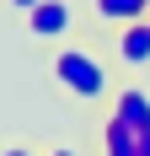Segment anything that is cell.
Instances as JSON below:
<instances>
[{"label":"cell","instance_id":"7","mask_svg":"<svg viewBox=\"0 0 150 156\" xmlns=\"http://www.w3.org/2000/svg\"><path fill=\"white\" fill-rule=\"evenodd\" d=\"M5 5H11V11H22V16H27V11H38L43 0H5Z\"/></svg>","mask_w":150,"mask_h":156},{"label":"cell","instance_id":"11","mask_svg":"<svg viewBox=\"0 0 150 156\" xmlns=\"http://www.w3.org/2000/svg\"><path fill=\"white\" fill-rule=\"evenodd\" d=\"M145 22H150V11H145Z\"/></svg>","mask_w":150,"mask_h":156},{"label":"cell","instance_id":"1","mask_svg":"<svg viewBox=\"0 0 150 156\" xmlns=\"http://www.w3.org/2000/svg\"><path fill=\"white\" fill-rule=\"evenodd\" d=\"M54 81H59L70 97H80V102L107 97V65L97 59L91 48H80V43H64L59 54H54Z\"/></svg>","mask_w":150,"mask_h":156},{"label":"cell","instance_id":"10","mask_svg":"<svg viewBox=\"0 0 150 156\" xmlns=\"http://www.w3.org/2000/svg\"><path fill=\"white\" fill-rule=\"evenodd\" d=\"M48 156H75V151H70V145H59V151H48Z\"/></svg>","mask_w":150,"mask_h":156},{"label":"cell","instance_id":"6","mask_svg":"<svg viewBox=\"0 0 150 156\" xmlns=\"http://www.w3.org/2000/svg\"><path fill=\"white\" fill-rule=\"evenodd\" d=\"M102 156H139V129H129L123 119L102 124Z\"/></svg>","mask_w":150,"mask_h":156},{"label":"cell","instance_id":"3","mask_svg":"<svg viewBox=\"0 0 150 156\" xmlns=\"http://www.w3.org/2000/svg\"><path fill=\"white\" fill-rule=\"evenodd\" d=\"M118 59L123 65H150V22L145 16L129 22V27H118Z\"/></svg>","mask_w":150,"mask_h":156},{"label":"cell","instance_id":"8","mask_svg":"<svg viewBox=\"0 0 150 156\" xmlns=\"http://www.w3.org/2000/svg\"><path fill=\"white\" fill-rule=\"evenodd\" d=\"M139 156H150V129H139Z\"/></svg>","mask_w":150,"mask_h":156},{"label":"cell","instance_id":"9","mask_svg":"<svg viewBox=\"0 0 150 156\" xmlns=\"http://www.w3.org/2000/svg\"><path fill=\"white\" fill-rule=\"evenodd\" d=\"M0 156H32V151H27V145H5Z\"/></svg>","mask_w":150,"mask_h":156},{"label":"cell","instance_id":"2","mask_svg":"<svg viewBox=\"0 0 150 156\" xmlns=\"http://www.w3.org/2000/svg\"><path fill=\"white\" fill-rule=\"evenodd\" d=\"M70 27H75V5L70 0H43L38 11H27V32L38 43H54V38H64Z\"/></svg>","mask_w":150,"mask_h":156},{"label":"cell","instance_id":"5","mask_svg":"<svg viewBox=\"0 0 150 156\" xmlns=\"http://www.w3.org/2000/svg\"><path fill=\"white\" fill-rule=\"evenodd\" d=\"M113 119H123L129 129H150V97L139 92V86H123V92L113 97Z\"/></svg>","mask_w":150,"mask_h":156},{"label":"cell","instance_id":"4","mask_svg":"<svg viewBox=\"0 0 150 156\" xmlns=\"http://www.w3.org/2000/svg\"><path fill=\"white\" fill-rule=\"evenodd\" d=\"M91 11H97V22L102 27H129V22H139V16L150 11V0H91Z\"/></svg>","mask_w":150,"mask_h":156}]
</instances>
